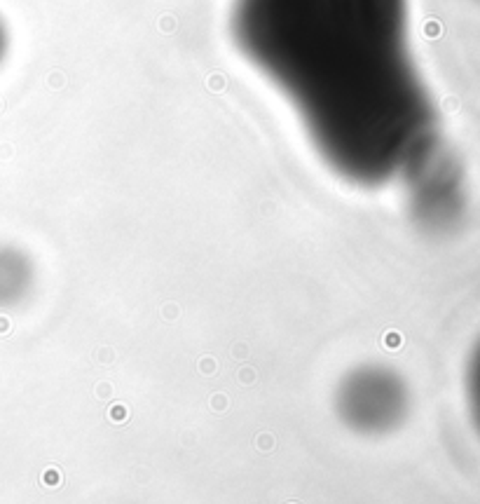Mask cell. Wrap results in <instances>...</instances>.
I'll list each match as a JSON object with an SVG mask.
<instances>
[{"instance_id":"cell-1","label":"cell","mask_w":480,"mask_h":504,"mask_svg":"<svg viewBox=\"0 0 480 504\" xmlns=\"http://www.w3.org/2000/svg\"><path fill=\"white\" fill-rule=\"evenodd\" d=\"M230 28L340 178L375 188L417 160L426 103L408 56L406 0H234Z\"/></svg>"},{"instance_id":"cell-2","label":"cell","mask_w":480,"mask_h":504,"mask_svg":"<svg viewBox=\"0 0 480 504\" xmlns=\"http://www.w3.org/2000/svg\"><path fill=\"white\" fill-rule=\"evenodd\" d=\"M335 410L345 427L356 434H386L406 417V382L379 364L356 366L347 371L335 389Z\"/></svg>"},{"instance_id":"cell-3","label":"cell","mask_w":480,"mask_h":504,"mask_svg":"<svg viewBox=\"0 0 480 504\" xmlns=\"http://www.w3.org/2000/svg\"><path fill=\"white\" fill-rule=\"evenodd\" d=\"M31 286V267L17 253H0V305H10Z\"/></svg>"},{"instance_id":"cell-4","label":"cell","mask_w":480,"mask_h":504,"mask_svg":"<svg viewBox=\"0 0 480 504\" xmlns=\"http://www.w3.org/2000/svg\"><path fill=\"white\" fill-rule=\"evenodd\" d=\"M468 392H471V406H473L475 420L480 424V352L475 354L471 364V375H468Z\"/></svg>"}]
</instances>
